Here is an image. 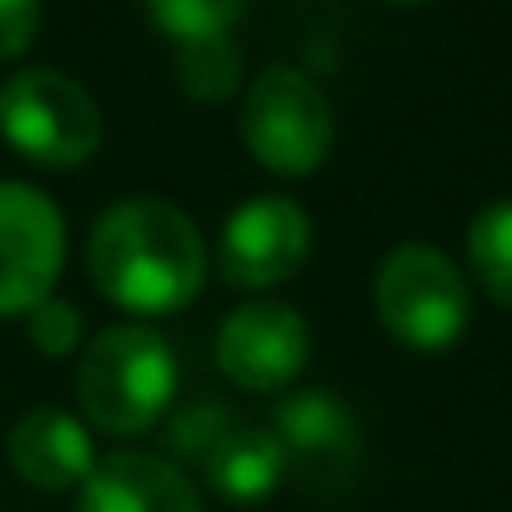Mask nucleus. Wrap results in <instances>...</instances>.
Wrapping results in <instances>:
<instances>
[{
	"mask_svg": "<svg viewBox=\"0 0 512 512\" xmlns=\"http://www.w3.org/2000/svg\"><path fill=\"white\" fill-rule=\"evenodd\" d=\"M86 267L101 297L126 312H181L206 277V246L186 211L161 196H131L111 206L86 246Z\"/></svg>",
	"mask_w": 512,
	"mask_h": 512,
	"instance_id": "obj_1",
	"label": "nucleus"
},
{
	"mask_svg": "<svg viewBox=\"0 0 512 512\" xmlns=\"http://www.w3.org/2000/svg\"><path fill=\"white\" fill-rule=\"evenodd\" d=\"M176 397V352L141 322L106 327L76 362V402L91 427L136 437L166 417Z\"/></svg>",
	"mask_w": 512,
	"mask_h": 512,
	"instance_id": "obj_2",
	"label": "nucleus"
},
{
	"mask_svg": "<svg viewBox=\"0 0 512 512\" xmlns=\"http://www.w3.org/2000/svg\"><path fill=\"white\" fill-rule=\"evenodd\" d=\"M372 302L382 327L412 352H447L452 342H462L472 317L467 282L427 241H402L397 251L382 256Z\"/></svg>",
	"mask_w": 512,
	"mask_h": 512,
	"instance_id": "obj_3",
	"label": "nucleus"
},
{
	"mask_svg": "<svg viewBox=\"0 0 512 512\" xmlns=\"http://www.w3.org/2000/svg\"><path fill=\"white\" fill-rule=\"evenodd\" d=\"M0 136L41 166H86L101 146V111L91 91L51 66L16 71L0 86Z\"/></svg>",
	"mask_w": 512,
	"mask_h": 512,
	"instance_id": "obj_4",
	"label": "nucleus"
},
{
	"mask_svg": "<svg viewBox=\"0 0 512 512\" xmlns=\"http://www.w3.org/2000/svg\"><path fill=\"white\" fill-rule=\"evenodd\" d=\"M241 136L267 171L312 176L332 151V106L307 71L267 66L246 91Z\"/></svg>",
	"mask_w": 512,
	"mask_h": 512,
	"instance_id": "obj_5",
	"label": "nucleus"
},
{
	"mask_svg": "<svg viewBox=\"0 0 512 512\" xmlns=\"http://www.w3.org/2000/svg\"><path fill=\"white\" fill-rule=\"evenodd\" d=\"M272 442L282 452L287 477H297L302 492H342L357 472L362 457V437H357V417L352 407L327 392V387H307V392H287L272 402Z\"/></svg>",
	"mask_w": 512,
	"mask_h": 512,
	"instance_id": "obj_6",
	"label": "nucleus"
},
{
	"mask_svg": "<svg viewBox=\"0 0 512 512\" xmlns=\"http://www.w3.org/2000/svg\"><path fill=\"white\" fill-rule=\"evenodd\" d=\"M66 262V226L46 191L0 181V317L36 312Z\"/></svg>",
	"mask_w": 512,
	"mask_h": 512,
	"instance_id": "obj_7",
	"label": "nucleus"
},
{
	"mask_svg": "<svg viewBox=\"0 0 512 512\" xmlns=\"http://www.w3.org/2000/svg\"><path fill=\"white\" fill-rule=\"evenodd\" d=\"M312 221L287 196H251L221 226V282L267 292L307 267Z\"/></svg>",
	"mask_w": 512,
	"mask_h": 512,
	"instance_id": "obj_8",
	"label": "nucleus"
},
{
	"mask_svg": "<svg viewBox=\"0 0 512 512\" xmlns=\"http://www.w3.org/2000/svg\"><path fill=\"white\" fill-rule=\"evenodd\" d=\"M312 332L287 302H246L216 332V367L241 392H282L302 377Z\"/></svg>",
	"mask_w": 512,
	"mask_h": 512,
	"instance_id": "obj_9",
	"label": "nucleus"
},
{
	"mask_svg": "<svg viewBox=\"0 0 512 512\" xmlns=\"http://www.w3.org/2000/svg\"><path fill=\"white\" fill-rule=\"evenodd\" d=\"M76 512H201V497L171 457L111 452L81 482Z\"/></svg>",
	"mask_w": 512,
	"mask_h": 512,
	"instance_id": "obj_10",
	"label": "nucleus"
},
{
	"mask_svg": "<svg viewBox=\"0 0 512 512\" xmlns=\"http://www.w3.org/2000/svg\"><path fill=\"white\" fill-rule=\"evenodd\" d=\"M11 467L41 487V492H66V487H81L91 472H96V447H91V432L71 417V412H56V407H36L26 412L16 427H11Z\"/></svg>",
	"mask_w": 512,
	"mask_h": 512,
	"instance_id": "obj_11",
	"label": "nucleus"
},
{
	"mask_svg": "<svg viewBox=\"0 0 512 512\" xmlns=\"http://www.w3.org/2000/svg\"><path fill=\"white\" fill-rule=\"evenodd\" d=\"M196 467H201V477L211 482V492L226 497V502H262V497H272L277 482L287 477L272 432H267V427H251V422H236Z\"/></svg>",
	"mask_w": 512,
	"mask_h": 512,
	"instance_id": "obj_12",
	"label": "nucleus"
},
{
	"mask_svg": "<svg viewBox=\"0 0 512 512\" xmlns=\"http://www.w3.org/2000/svg\"><path fill=\"white\" fill-rule=\"evenodd\" d=\"M467 262L482 282V292L512 312V196L492 201L467 226Z\"/></svg>",
	"mask_w": 512,
	"mask_h": 512,
	"instance_id": "obj_13",
	"label": "nucleus"
},
{
	"mask_svg": "<svg viewBox=\"0 0 512 512\" xmlns=\"http://www.w3.org/2000/svg\"><path fill=\"white\" fill-rule=\"evenodd\" d=\"M241 16L236 0H156L146 6V21L181 46H201V41H221L231 31V21Z\"/></svg>",
	"mask_w": 512,
	"mask_h": 512,
	"instance_id": "obj_14",
	"label": "nucleus"
},
{
	"mask_svg": "<svg viewBox=\"0 0 512 512\" xmlns=\"http://www.w3.org/2000/svg\"><path fill=\"white\" fill-rule=\"evenodd\" d=\"M176 76L181 91L196 101H226L241 81V51L221 36V41H201V46H181L176 51Z\"/></svg>",
	"mask_w": 512,
	"mask_h": 512,
	"instance_id": "obj_15",
	"label": "nucleus"
},
{
	"mask_svg": "<svg viewBox=\"0 0 512 512\" xmlns=\"http://www.w3.org/2000/svg\"><path fill=\"white\" fill-rule=\"evenodd\" d=\"M236 422H241V417H236L221 397H191V402L166 422V447H171V457H181V462H201Z\"/></svg>",
	"mask_w": 512,
	"mask_h": 512,
	"instance_id": "obj_16",
	"label": "nucleus"
},
{
	"mask_svg": "<svg viewBox=\"0 0 512 512\" xmlns=\"http://www.w3.org/2000/svg\"><path fill=\"white\" fill-rule=\"evenodd\" d=\"M26 332H31V342H36L46 357H71L76 342H81V312H76L71 302L46 297L36 312H26Z\"/></svg>",
	"mask_w": 512,
	"mask_h": 512,
	"instance_id": "obj_17",
	"label": "nucleus"
},
{
	"mask_svg": "<svg viewBox=\"0 0 512 512\" xmlns=\"http://www.w3.org/2000/svg\"><path fill=\"white\" fill-rule=\"evenodd\" d=\"M36 31H41V11L31 0H0V61L21 56Z\"/></svg>",
	"mask_w": 512,
	"mask_h": 512,
	"instance_id": "obj_18",
	"label": "nucleus"
}]
</instances>
